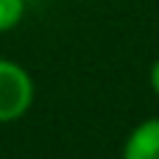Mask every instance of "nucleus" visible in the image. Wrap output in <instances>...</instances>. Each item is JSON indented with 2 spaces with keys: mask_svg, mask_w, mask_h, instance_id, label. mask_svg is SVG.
Masks as SVG:
<instances>
[{
  "mask_svg": "<svg viewBox=\"0 0 159 159\" xmlns=\"http://www.w3.org/2000/svg\"><path fill=\"white\" fill-rule=\"evenodd\" d=\"M123 159H159V117H148L131 129L123 143Z\"/></svg>",
  "mask_w": 159,
  "mask_h": 159,
  "instance_id": "2",
  "label": "nucleus"
},
{
  "mask_svg": "<svg viewBox=\"0 0 159 159\" xmlns=\"http://www.w3.org/2000/svg\"><path fill=\"white\" fill-rule=\"evenodd\" d=\"M34 103V81L17 61L0 59V123L20 120Z\"/></svg>",
  "mask_w": 159,
  "mask_h": 159,
  "instance_id": "1",
  "label": "nucleus"
},
{
  "mask_svg": "<svg viewBox=\"0 0 159 159\" xmlns=\"http://www.w3.org/2000/svg\"><path fill=\"white\" fill-rule=\"evenodd\" d=\"M25 14V0H0V34L20 25Z\"/></svg>",
  "mask_w": 159,
  "mask_h": 159,
  "instance_id": "3",
  "label": "nucleus"
},
{
  "mask_svg": "<svg viewBox=\"0 0 159 159\" xmlns=\"http://www.w3.org/2000/svg\"><path fill=\"white\" fill-rule=\"evenodd\" d=\"M148 81H151V89L157 92V98H159V59L151 64V75H148Z\"/></svg>",
  "mask_w": 159,
  "mask_h": 159,
  "instance_id": "4",
  "label": "nucleus"
}]
</instances>
